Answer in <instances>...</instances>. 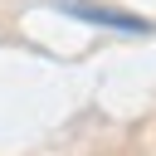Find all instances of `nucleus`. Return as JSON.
I'll return each instance as SVG.
<instances>
[{
	"label": "nucleus",
	"instance_id": "obj_1",
	"mask_svg": "<svg viewBox=\"0 0 156 156\" xmlns=\"http://www.w3.org/2000/svg\"><path fill=\"white\" fill-rule=\"evenodd\" d=\"M54 10L83 20V24H98V29H117V34H151V20L132 15V10H117V5H98V0H54Z\"/></svg>",
	"mask_w": 156,
	"mask_h": 156
}]
</instances>
